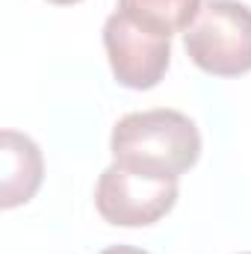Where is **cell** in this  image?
<instances>
[{
    "label": "cell",
    "mask_w": 251,
    "mask_h": 254,
    "mask_svg": "<svg viewBox=\"0 0 251 254\" xmlns=\"http://www.w3.org/2000/svg\"><path fill=\"white\" fill-rule=\"evenodd\" d=\"M110 148L125 169L178 181L201 157V133L178 110H145L130 113L113 127Z\"/></svg>",
    "instance_id": "obj_1"
},
{
    "label": "cell",
    "mask_w": 251,
    "mask_h": 254,
    "mask_svg": "<svg viewBox=\"0 0 251 254\" xmlns=\"http://www.w3.org/2000/svg\"><path fill=\"white\" fill-rule=\"evenodd\" d=\"M189 60L213 77L251 71V9L240 0H207L184 33Z\"/></svg>",
    "instance_id": "obj_2"
},
{
    "label": "cell",
    "mask_w": 251,
    "mask_h": 254,
    "mask_svg": "<svg viewBox=\"0 0 251 254\" xmlns=\"http://www.w3.org/2000/svg\"><path fill=\"white\" fill-rule=\"evenodd\" d=\"M178 201V181L151 178L113 163L95 187V207L110 225L145 228L160 222Z\"/></svg>",
    "instance_id": "obj_3"
},
{
    "label": "cell",
    "mask_w": 251,
    "mask_h": 254,
    "mask_svg": "<svg viewBox=\"0 0 251 254\" xmlns=\"http://www.w3.org/2000/svg\"><path fill=\"white\" fill-rule=\"evenodd\" d=\"M104 48L116 80L127 89H154L172 63V45L166 36L136 27L127 15L113 12L104 24Z\"/></svg>",
    "instance_id": "obj_4"
},
{
    "label": "cell",
    "mask_w": 251,
    "mask_h": 254,
    "mask_svg": "<svg viewBox=\"0 0 251 254\" xmlns=\"http://www.w3.org/2000/svg\"><path fill=\"white\" fill-rule=\"evenodd\" d=\"M3 192H0V204L6 210L27 204L36 190L42 187V151L39 145L18 133V130H3Z\"/></svg>",
    "instance_id": "obj_5"
},
{
    "label": "cell",
    "mask_w": 251,
    "mask_h": 254,
    "mask_svg": "<svg viewBox=\"0 0 251 254\" xmlns=\"http://www.w3.org/2000/svg\"><path fill=\"white\" fill-rule=\"evenodd\" d=\"M119 12L136 27L169 39L192 27L201 12V0H119Z\"/></svg>",
    "instance_id": "obj_6"
},
{
    "label": "cell",
    "mask_w": 251,
    "mask_h": 254,
    "mask_svg": "<svg viewBox=\"0 0 251 254\" xmlns=\"http://www.w3.org/2000/svg\"><path fill=\"white\" fill-rule=\"evenodd\" d=\"M101 254H148L142 249H133V246H113V249H104Z\"/></svg>",
    "instance_id": "obj_7"
},
{
    "label": "cell",
    "mask_w": 251,
    "mask_h": 254,
    "mask_svg": "<svg viewBox=\"0 0 251 254\" xmlns=\"http://www.w3.org/2000/svg\"><path fill=\"white\" fill-rule=\"evenodd\" d=\"M48 3H57V6H71V3H80V0H48Z\"/></svg>",
    "instance_id": "obj_8"
},
{
    "label": "cell",
    "mask_w": 251,
    "mask_h": 254,
    "mask_svg": "<svg viewBox=\"0 0 251 254\" xmlns=\"http://www.w3.org/2000/svg\"><path fill=\"white\" fill-rule=\"evenodd\" d=\"M243 254H251V252H243Z\"/></svg>",
    "instance_id": "obj_9"
}]
</instances>
